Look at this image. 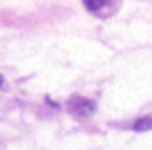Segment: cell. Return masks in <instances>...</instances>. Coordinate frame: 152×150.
Returning a JSON list of instances; mask_svg holds the SVG:
<instances>
[{
    "instance_id": "cell-1",
    "label": "cell",
    "mask_w": 152,
    "mask_h": 150,
    "mask_svg": "<svg viewBox=\"0 0 152 150\" xmlns=\"http://www.w3.org/2000/svg\"><path fill=\"white\" fill-rule=\"evenodd\" d=\"M94 101H90V99H81V96H74L69 103V110L76 114V117H87V114L94 112Z\"/></svg>"
},
{
    "instance_id": "cell-2",
    "label": "cell",
    "mask_w": 152,
    "mask_h": 150,
    "mask_svg": "<svg viewBox=\"0 0 152 150\" xmlns=\"http://www.w3.org/2000/svg\"><path fill=\"white\" fill-rule=\"evenodd\" d=\"M134 130L137 132H145V130H152V117H143L139 121H134Z\"/></svg>"
},
{
    "instance_id": "cell-3",
    "label": "cell",
    "mask_w": 152,
    "mask_h": 150,
    "mask_svg": "<svg viewBox=\"0 0 152 150\" xmlns=\"http://www.w3.org/2000/svg\"><path fill=\"white\" fill-rule=\"evenodd\" d=\"M103 7H105L103 0H92V2H85V9H90V11H99V9H103Z\"/></svg>"
},
{
    "instance_id": "cell-4",
    "label": "cell",
    "mask_w": 152,
    "mask_h": 150,
    "mask_svg": "<svg viewBox=\"0 0 152 150\" xmlns=\"http://www.w3.org/2000/svg\"><path fill=\"white\" fill-rule=\"evenodd\" d=\"M2 85H5V79H2V76H0V88H2Z\"/></svg>"
}]
</instances>
